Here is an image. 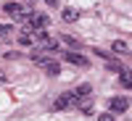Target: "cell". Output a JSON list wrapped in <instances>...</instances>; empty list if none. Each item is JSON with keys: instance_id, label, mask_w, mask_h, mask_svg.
<instances>
[{"instance_id": "cell-11", "label": "cell", "mask_w": 132, "mask_h": 121, "mask_svg": "<svg viewBox=\"0 0 132 121\" xmlns=\"http://www.w3.org/2000/svg\"><path fill=\"white\" fill-rule=\"evenodd\" d=\"M61 40H63V42H66V45H69V48H74V53H77V50H79V48H82V42H79V40H74L71 34H63Z\"/></svg>"}, {"instance_id": "cell-15", "label": "cell", "mask_w": 132, "mask_h": 121, "mask_svg": "<svg viewBox=\"0 0 132 121\" xmlns=\"http://www.w3.org/2000/svg\"><path fill=\"white\" fill-rule=\"evenodd\" d=\"M0 37H3V40H11V26L0 24Z\"/></svg>"}, {"instance_id": "cell-1", "label": "cell", "mask_w": 132, "mask_h": 121, "mask_svg": "<svg viewBox=\"0 0 132 121\" xmlns=\"http://www.w3.org/2000/svg\"><path fill=\"white\" fill-rule=\"evenodd\" d=\"M3 11L11 16V18H16V21H21V24H27L29 21V16L35 13L29 5H21V3H13V0H8V3L3 5Z\"/></svg>"}, {"instance_id": "cell-4", "label": "cell", "mask_w": 132, "mask_h": 121, "mask_svg": "<svg viewBox=\"0 0 132 121\" xmlns=\"http://www.w3.org/2000/svg\"><path fill=\"white\" fill-rule=\"evenodd\" d=\"M77 103V95L74 92H63V95H58L56 100H53V111H69V108H74Z\"/></svg>"}, {"instance_id": "cell-10", "label": "cell", "mask_w": 132, "mask_h": 121, "mask_svg": "<svg viewBox=\"0 0 132 121\" xmlns=\"http://www.w3.org/2000/svg\"><path fill=\"white\" fill-rule=\"evenodd\" d=\"M90 92H93V87L90 84H79L74 90V95H77V100H79V97H90Z\"/></svg>"}, {"instance_id": "cell-5", "label": "cell", "mask_w": 132, "mask_h": 121, "mask_svg": "<svg viewBox=\"0 0 132 121\" xmlns=\"http://www.w3.org/2000/svg\"><path fill=\"white\" fill-rule=\"evenodd\" d=\"M127 108H129V100H127V97H111V100H108V111H111L114 116L124 113Z\"/></svg>"}, {"instance_id": "cell-2", "label": "cell", "mask_w": 132, "mask_h": 121, "mask_svg": "<svg viewBox=\"0 0 132 121\" xmlns=\"http://www.w3.org/2000/svg\"><path fill=\"white\" fill-rule=\"evenodd\" d=\"M32 63H37L45 74H50V76H58V71H61V66H58V61H53V58H45L42 53H35L32 55Z\"/></svg>"}, {"instance_id": "cell-16", "label": "cell", "mask_w": 132, "mask_h": 121, "mask_svg": "<svg viewBox=\"0 0 132 121\" xmlns=\"http://www.w3.org/2000/svg\"><path fill=\"white\" fill-rule=\"evenodd\" d=\"M98 121H114V113H111V111H106V113L98 116Z\"/></svg>"}, {"instance_id": "cell-9", "label": "cell", "mask_w": 132, "mask_h": 121, "mask_svg": "<svg viewBox=\"0 0 132 121\" xmlns=\"http://www.w3.org/2000/svg\"><path fill=\"white\" fill-rule=\"evenodd\" d=\"M19 42H21V45H35V34H32L29 29H24V32L19 34Z\"/></svg>"}, {"instance_id": "cell-6", "label": "cell", "mask_w": 132, "mask_h": 121, "mask_svg": "<svg viewBox=\"0 0 132 121\" xmlns=\"http://www.w3.org/2000/svg\"><path fill=\"white\" fill-rule=\"evenodd\" d=\"M63 61H69V63H74V66H79V69H87V66H90V61H87L82 53H63Z\"/></svg>"}, {"instance_id": "cell-17", "label": "cell", "mask_w": 132, "mask_h": 121, "mask_svg": "<svg viewBox=\"0 0 132 121\" xmlns=\"http://www.w3.org/2000/svg\"><path fill=\"white\" fill-rule=\"evenodd\" d=\"M45 3H48V5H58V3H56V0H45Z\"/></svg>"}, {"instance_id": "cell-18", "label": "cell", "mask_w": 132, "mask_h": 121, "mask_svg": "<svg viewBox=\"0 0 132 121\" xmlns=\"http://www.w3.org/2000/svg\"><path fill=\"white\" fill-rule=\"evenodd\" d=\"M3 79H5V76H3V74H0V82H3Z\"/></svg>"}, {"instance_id": "cell-12", "label": "cell", "mask_w": 132, "mask_h": 121, "mask_svg": "<svg viewBox=\"0 0 132 121\" xmlns=\"http://www.w3.org/2000/svg\"><path fill=\"white\" fill-rule=\"evenodd\" d=\"M111 50H114V53H127L129 48H127V42H122V40H114V42H111Z\"/></svg>"}, {"instance_id": "cell-7", "label": "cell", "mask_w": 132, "mask_h": 121, "mask_svg": "<svg viewBox=\"0 0 132 121\" xmlns=\"http://www.w3.org/2000/svg\"><path fill=\"white\" fill-rule=\"evenodd\" d=\"M119 82H122L124 90H132V71L129 69H122V71H119Z\"/></svg>"}, {"instance_id": "cell-8", "label": "cell", "mask_w": 132, "mask_h": 121, "mask_svg": "<svg viewBox=\"0 0 132 121\" xmlns=\"http://www.w3.org/2000/svg\"><path fill=\"white\" fill-rule=\"evenodd\" d=\"M79 18V11L77 8H63V21L66 24H71V21H77Z\"/></svg>"}, {"instance_id": "cell-3", "label": "cell", "mask_w": 132, "mask_h": 121, "mask_svg": "<svg viewBox=\"0 0 132 121\" xmlns=\"http://www.w3.org/2000/svg\"><path fill=\"white\" fill-rule=\"evenodd\" d=\"M48 26H50V21H48V16H42V13H32L29 21L24 24V29H29V32H48Z\"/></svg>"}, {"instance_id": "cell-14", "label": "cell", "mask_w": 132, "mask_h": 121, "mask_svg": "<svg viewBox=\"0 0 132 121\" xmlns=\"http://www.w3.org/2000/svg\"><path fill=\"white\" fill-rule=\"evenodd\" d=\"M106 69H108V71H114V74H119L124 66H122V63H116V61H108V63H106Z\"/></svg>"}, {"instance_id": "cell-13", "label": "cell", "mask_w": 132, "mask_h": 121, "mask_svg": "<svg viewBox=\"0 0 132 121\" xmlns=\"http://www.w3.org/2000/svg\"><path fill=\"white\" fill-rule=\"evenodd\" d=\"M79 108H82V113H85V116H93V113H95V111H93V103H90V100L79 103Z\"/></svg>"}]
</instances>
